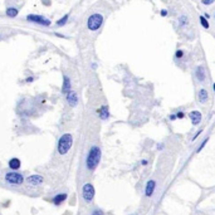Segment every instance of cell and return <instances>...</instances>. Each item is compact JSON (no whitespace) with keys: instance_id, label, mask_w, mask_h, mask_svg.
<instances>
[{"instance_id":"obj_1","label":"cell","mask_w":215,"mask_h":215,"mask_svg":"<svg viewBox=\"0 0 215 215\" xmlns=\"http://www.w3.org/2000/svg\"><path fill=\"white\" fill-rule=\"evenodd\" d=\"M101 161V148L98 146H92L86 160V165L88 170H95Z\"/></svg>"},{"instance_id":"obj_2","label":"cell","mask_w":215,"mask_h":215,"mask_svg":"<svg viewBox=\"0 0 215 215\" xmlns=\"http://www.w3.org/2000/svg\"><path fill=\"white\" fill-rule=\"evenodd\" d=\"M72 142H73V138H72L71 133H64L62 137H60L58 141V146H57L59 155H66V153L69 151V148L72 147Z\"/></svg>"},{"instance_id":"obj_3","label":"cell","mask_w":215,"mask_h":215,"mask_svg":"<svg viewBox=\"0 0 215 215\" xmlns=\"http://www.w3.org/2000/svg\"><path fill=\"white\" fill-rule=\"evenodd\" d=\"M103 23V16L101 14H92L89 18H88V23H87V26L89 30H97L100 29V26L102 25Z\"/></svg>"},{"instance_id":"obj_4","label":"cell","mask_w":215,"mask_h":215,"mask_svg":"<svg viewBox=\"0 0 215 215\" xmlns=\"http://www.w3.org/2000/svg\"><path fill=\"white\" fill-rule=\"evenodd\" d=\"M82 194H83V199L86 203H91L95 198V188L92 184H86L82 189Z\"/></svg>"},{"instance_id":"obj_5","label":"cell","mask_w":215,"mask_h":215,"mask_svg":"<svg viewBox=\"0 0 215 215\" xmlns=\"http://www.w3.org/2000/svg\"><path fill=\"white\" fill-rule=\"evenodd\" d=\"M5 180L10 184H14V185H20V184L24 181L23 175L18 174V172H8L5 175Z\"/></svg>"},{"instance_id":"obj_6","label":"cell","mask_w":215,"mask_h":215,"mask_svg":"<svg viewBox=\"0 0 215 215\" xmlns=\"http://www.w3.org/2000/svg\"><path fill=\"white\" fill-rule=\"evenodd\" d=\"M26 19L30 20V21H34V23H38V24L45 25V26L50 25V20L47 19V18H44V16H42V15H34V14H30V15L26 16Z\"/></svg>"},{"instance_id":"obj_7","label":"cell","mask_w":215,"mask_h":215,"mask_svg":"<svg viewBox=\"0 0 215 215\" xmlns=\"http://www.w3.org/2000/svg\"><path fill=\"white\" fill-rule=\"evenodd\" d=\"M155 188H156V182L153 181V180H150L147 182V185H146V189H145L146 196H151L153 194V191H155Z\"/></svg>"},{"instance_id":"obj_8","label":"cell","mask_w":215,"mask_h":215,"mask_svg":"<svg viewBox=\"0 0 215 215\" xmlns=\"http://www.w3.org/2000/svg\"><path fill=\"white\" fill-rule=\"evenodd\" d=\"M189 116L191 118L193 125H199L200 124V121H201V113L199 111H193V112H190Z\"/></svg>"},{"instance_id":"obj_9","label":"cell","mask_w":215,"mask_h":215,"mask_svg":"<svg viewBox=\"0 0 215 215\" xmlns=\"http://www.w3.org/2000/svg\"><path fill=\"white\" fill-rule=\"evenodd\" d=\"M28 184H30V185H39V184L43 181V177L39 176V175H32L30 177L26 179Z\"/></svg>"},{"instance_id":"obj_10","label":"cell","mask_w":215,"mask_h":215,"mask_svg":"<svg viewBox=\"0 0 215 215\" xmlns=\"http://www.w3.org/2000/svg\"><path fill=\"white\" fill-rule=\"evenodd\" d=\"M67 102L71 105V106H76L77 102H78V97H77V93L76 92H69V93H67Z\"/></svg>"},{"instance_id":"obj_11","label":"cell","mask_w":215,"mask_h":215,"mask_svg":"<svg viewBox=\"0 0 215 215\" xmlns=\"http://www.w3.org/2000/svg\"><path fill=\"white\" fill-rule=\"evenodd\" d=\"M62 92H63V93H69V92H71V79L67 76H64V78H63Z\"/></svg>"},{"instance_id":"obj_12","label":"cell","mask_w":215,"mask_h":215,"mask_svg":"<svg viewBox=\"0 0 215 215\" xmlns=\"http://www.w3.org/2000/svg\"><path fill=\"white\" fill-rule=\"evenodd\" d=\"M67 199V194H58V195H55V198L53 199V203H54V205H60L62 204L64 200Z\"/></svg>"},{"instance_id":"obj_13","label":"cell","mask_w":215,"mask_h":215,"mask_svg":"<svg viewBox=\"0 0 215 215\" xmlns=\"http://www.w3.org/2000/svg\"><path fill=\"white\" fill-rule=\"evenodd\" d=\"M98 113H100V117L102 119H107L110 117V112H108V107L107 106H103L98 110Z\"/></svg>"},{"instance_id":"obj_14","label":"cell","mask_w":215,"mask_h":215,"mask_svg":"<svg viewBox=\"0 0 215 215\" xmlns=\"http://www.w3.org/2000/svg\"><path fill=\"white\" fill-rule=\"evenodd\" d=\"M195 74H196V77H198V79L199 81H205V78H206V74H205V69H204V67H199L198 69H196V72H195Z\"/></svg>"},{"instance_id":"obj_15","label":"cell","mask_w":215,"mask_h":215,"mask_svg":"<svg viewBox=\"0 0 215 215\" xmlns=\"http://www.w3.org/2000/svg\"><path fill=\"white\" fill-rule=\"evenodd\" d=\"M9 167L13 169V170H18V169L20 167V160L16 159V157L12 159V160L9 161Z\"/></svg>"},{"instance_id":"obj_16","label":"cell","mask_w":215,"mask_h":215,"mask_svg":"<svg viewBox=\"0 0 215 215\" xmlns=\"http://www.w3.org/2000/svg\"><path fill=\"white\" fill-rule=\"evenodd\" d=\"M208 98H209V95H208V91L206 89H200V92H199V100H200V102L201 103H204V102H206L208 101Z\"/></svg>"},{"instance_id":"obj_17","label":"cell","mask_w":215,"mask_h":215,"mask_svg":"<svg viewBox=\"0 0 215 215\" xmlns=\"http://www.w3.org/2000/svg\"><path fill=\"white\" fill-rule=\"evenodd\" d=\"M7 15H8V16H12V18L16 16V15H18V9H15V8H9V9L7 10Z\"/></svg>"},{"instance_id":"obj_18","label":"cell","mask_w":215,"mask_h":215,"mask_svg":"<svg viewBox=\"0 0 215 215\" xmlns=\"http://www.w3.org/2000/svg\"><path fill=\"white\" fill-rule=\"evenodd\" d=\"M68 18H69V15L67 14V15H64L62 19H60V20H58L57 21V25H59V26H62V25H64L66 23H67V20H68Z\"/></svg>"},{"instance_id":"obj_19","label":"cell","mask_w":215,"mask_h":215,"mask_svg":"<svg viewBox=\"0 0 215 215\" xmlns=\"http://www.w3.org/2000/svg\"><path fill=\"white\" fill-rule=\"evenodd\" d=\"M199 19H200V23H201V25H203V28H205V29H208V28H209V23H208V20L205 19V16H200Z\"/></svg>"},{"instance_id":"obj_20","label":"cell","mask_w":215,"mask_h":215,"mask_svg":"<svg viewBox=\"0 0 215 215\" xmlns=\"http://www.w3.org/2000/svg\"><path fill=\"white\" fill-rule=\"evenodd\" d=\"M92 215H103V211L100 209H96V210L92 211Z\"/></svg>"},{"instance_id":"obj_21","label":"cell","mask_w":215,"mask_h":215,"mask_svg":"<svg viewBox=\"0 0 215 215\" xmlns=\"http://www.w3.org/2000/svg\"><path fill=\"white\" fill-rule=\"evenodd\" d=\"M206 142H208V138H205V140H204V141L201 142V145H200V147L198 148V151H200V150H201V148H203V147L205 146V143H206Z\"/></svg>"},{"instance_id":"obj_22","label":"cell","mask_w":215,"mask_h":215,"mask_svg":"<svg viewBox=\"0 0 215 215\" xmlns=\"http://www.w3.org/2000/svg\"><path fill=\"white\" fill-rule=\"evenodd\" d=\"M211 3H214V0H203V4H205V5H209Z\"/></svg>"},{"instance_id":"obj_23","label":"cell","mask_w":215,"mask_h":215,"mask_svg":"<svg viewBox=\"0 0 215 215\" xmlns=\"http://www.w3.org/2000/svg\"><path fill=\"white\" fill-rule=\"evenodd\" d=\"M182 54H184V53H182V50H177V52H176V58H181V57H182Z\"/></svg>"},{"instance_id":"obj_24","label":"cell","mask_w":215,"mask_h":215,"mask_svg":"<svg viewBox=\"0 0 215 215\" xmlns=\"http://www.w3.org/2000/svg\"><path fill=\"white\" fill-rule=\"evenodd\" d=\"M186 21H188V20H186V16H181V18H180V23H181V24L186 23Z\"/></svg>"},{"instance_id":"obj_25","label":"cell","mask_w":215,"mask_h":215,"mask_svg":"<svg viewBox=\"0 0 215 215\" xmlns=\"http://www.w3.org/2000/svg\"><path fill=\"white\" fill-rule=\"evenodd\" d=\"M184 116H185V115H184V112H179L176 117H179V118H184Z\"/></svg>"},{"instance_id":"obj_26","label":"cell","mask_w":215,"mask_h":215,"mask_svg":"<svg viewBox=\"0 0 215 215\" xmlns=\"http://www.w3.org/2000/svg\"><path fill=\"white\" fill-rule=\"evenodd\" d=\"M161 15H164V16L167 15V12H166V10H161Z\"/></svg>"},{"instance_id":"obj_27","label":"cell","mask_w":215,"mask_h":215,"mask_svg":"<svg viewBox=\"0 0 215 215\" xmlns=\"http://www.w3.org/2000/svg\"><path fill=\"white\" fill-rule=\"evenodd\" d=\"M26 82H33V77H29V78H26Z\"/></svg>"},{"instance_id":"obj_28","label":"cell","mask_w":215,"mask_h":215,"mask_svg":"<svg viewBox=\"0 0 215 215\" xmlns=\"http://www.w3.org/2000/svg\"><path fill=\"white\" fill-rule=\"evenodd\" d=\"M213 88H214V91H215V83H214V86H213Z\"/></svg>"}]
</instances>
